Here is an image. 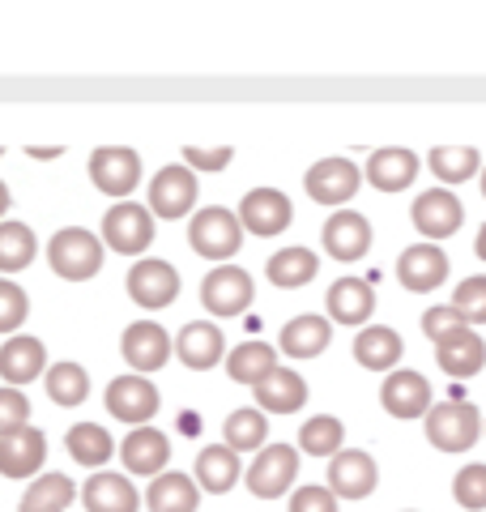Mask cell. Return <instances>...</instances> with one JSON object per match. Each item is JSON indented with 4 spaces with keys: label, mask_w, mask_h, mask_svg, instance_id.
<instances>
[{
    "label": "cell",
    "mask_w": 486,
    "mask_h": 512,
    "mask_svg": "<svg viewBox=\"0 0 486 512\" xmlns=\"http://www.w3.org/2000/svg\"><path fill=\"white\" fill-rule=\"evenodd\" d=\"M482 431H486V423H482Z\"/></svg>",
    "instance_id": "f5cc1de1"
},
{
    "label": "cell",
    "mask_w": 486,
    "mask_h": 512,
    "mask_svg": "<svg viewBox=\"0 0 486 512\" xmlns=\"http://www.w3.org/2000/svg\"><path fill=\"white\" fill-rule=\"evenodd\" d=\"M30 427V397L22 389H0V436H13V431Z\"/></svg>",
    "instance_id": "ee69618b"
},
{
    "label": "cell",
    "mask_w": 486,
    "mask_h": 512,
    "mask_svg": "<svg viewBox=\"0 0 486 512\" xmlns=\"http://www.w3.org/2000/svg\"><path fill=\"white\" fill-rule=\"evenodd\" d=\"M0 376H5L9 389H22V384L47 376V346L30 333L0 342Z\"/></svg>",
    "instance_id": "7402d4cb"
},
{
    "label": "cell",
    "mask_w": 486,
    "mask_h": 512,
    "mask_svg": "<svg viewBox=\"0 0 486 512\" xmlns=\"http://www.w3.org/2000/svg\"><path fill=\"white\" fill-rule=\"evenodd\" d=\"M333 342V320L329 316H312V312H303L295 320H286L282 333H278V350L290 359H316L324 355Z\"/></svg>",
    "instance_id": "d4e9b609"
},
{
    "label": "cell",
    "mask_w": 486,
    "mask_h": 512,
    "mask_svg": "<svg viewBox=\"0 0 486 512\" xmlns=\"http://www.w3.org/2000/svg\"><path fill=\"white\" fill-rule=\"evenodd\" d=\"M9 205H13V197H9V184L0 180V218H5V210H9Z\"/></svg>",
    "instance_id": "f907efd6"
},
{
    "label": "cell",
    "mask_w": 486,
    "mask_h": 512,
    "mask_svg": "<svg viewBox=\"0 0 486 512\" xmlns=\"http://www.w3.org/2000/svg\"><path fill=\"white\" fill-rule=\"evenodd\" d=\"M482 197H486V167H482Z\"/></svg>",
    "instance_id": "816d5d0a"
},
{
    "label": "cell",
    "mask_w": 486,
    "mask_h": 512,
    "mask_svg": "<svg viewBox=\"0 0 486 512\" xmlns=\"http://www.w3.org/2000/svg\"><path fill=\"white\" fill-rule=\"evenodd\" d=\"M90 180L103 197L128 201L141 184V154L133 146H99L90 154Z\"/></svg>",
    "instance_id": "8992f818"
},
{
    "label": "cell",
    "mask_w": 486,
    "mask_h": 512,
    "mask_svg": "<svg viewBox=\"0 0 486 512\" xmlns=\"http://www.w3.org/2000/svg\"><path fill=\"white\" fill-rule=\"evenodd\" d=\"M324 308H329L333 325H350V329H367L371 312H376V291H371L367 278H337L324 295Z\"/></svg>",
    "instance_id": "44dd1931"
},
{
    "label": "cell",
    "mask_w": 486,
    "mask_h": 512,
    "mask_svg": "<svg viewBox=\"0 0 486 512\" xmlns=\"http://www.w3.org/2000/svg\"><path fill=\"white\" fill-rule=\"evenodd\" d=\"M43 461H47V436L39 427L0 436V478H35Z\"/></svg>",
    "instance_id": "603a6c76"
},
{
    "label": "cell",
    "mask_w": 486,
    "mask_h": 512,
    "mask_svg": "<svg viewBox=\"0 0 486 512\" xmlns=\"http://www.w3.org/2000/svg\"><path fill=\"white\" fill-rule=\"evenodd\" d=\"M188 244L205 261H231L243 248V227L235 210H222V205H205V210L192 214L188 222Z\"/></svg>",
    "instance_id": "7a4b0ae2"
},
{
    "label": "cell",
    "mask_w": 486,
    "mask_h": 512,
    "mask_svg": "<svg viewBox=\"0 0 486 512\" xmlns=\"http://www.w3.org/2000/svg\"><path fill=\"white\" fill-rule=\"evenodd\" d=\"M418 154L414 150H405V146H384L367 158V184L376 188V192H405L414 184V175H418Z\"/></svg>",
    "instance_id": "83f0119b"
},
{
    "label": "cell",
    "mask_w": 486,
    "mask_h": 512,
    "mask_svg": "<svg viewBox=\"0 0 486 512\" xmlns=\"http://www.w3.org/2000/svg\"><path fill=\"white\" fill-rule=\"evenodd\" d=\"M376 483H380V466L363 448H342L337 457H329V491L337 500H367Z\"/></svg>",
    "instance_id": "2e32d148"
},
{
    "label": "cell",
    "mask_w": 486,
    "mask_h": 512,
    "mask_svg": "<svg viewBox=\"0 0 486 512\" xmlns=\"http://www.w3.org/2000/svg\"><path fill=\"white\" fill-rule=\"evenodd\" d=\"M26 154H30V158H35V163H56V158H60L64 150H60V146H30Z\"/></svg>",
    "instance_id": "c3c4849f"
},
{
    "label": "cell",
    "mask_w": 486,
    "mask_h": 512,
    "mask_svg": "<svg viewBox=\"0 0 486 512\" xmlns=\"http://www.w3.org/2000/svg\"><path fill=\"white\" fill-rule=\"evenodd\" d=\"M107 410L116 414L120 423L128 427H150V419L158 414V389H154V380L150 376H116L107 384Z\"/></svg>",
    "instance_id": "4fadbf2b"
},
{
    "label": "cell",
    "mask_w": 486,
    "mask_h": 512,
    "mask_svg": "<svg viewBox=\"0 0 486 512\" xmlns=\"http://www.w3.org/2000/svg\"><path fill=\"white\" fill-rule=\"evenodd\" d=\"M295 478H299V448L265 444L248 466V474H243V483H248V491L256 500H278V495H286L295 487Z\"/></svg>",
    "instance_id": "5b68a950"
},
{
    "label": "cell",
    "mask_w": 486,
    "mask_h": 512,
    "mask_svg": "<svg viewBox=\"0 0 486 512\" xmlns=\"http://www.w3.org/2000/svg\"><path fill=\"white\" fill-rule=\"evenodd\" d=\"M448 274H452V265L440 244H414V248H405L397 261V278L405 291H414V295H427L435 286H444Z\"/></svg>",
    "instance_id": "ac0fdd59"
},
{
    "label": "cell",
    "mask_w": 486,
    "mask_h": 512,
    "mask_svg": "<svg viewBox=\"0 0 486 512\" xmlns=\"http://www.w3.org/2000/svg\"><path fill=\"white\" fill-rule=\"evenodd\" d=\"M423 427H427V440L440 448V453H465V448H474L482 436V414L469 402H444V406L427 410Z\"/></svg>",
    "instance_id": "3957f363"
},
{
    "label": "cell",
    "mask_w": 486,
    "mask_h": 512,
    "mask_svg": "<svg viewBox=\"0 0 486 512\" xmlns=\"http://www.w3.org/2000/svg\"><path fill=\"white\" fill-rule=\"evenodd\" d=\"M452 308L461 312V320H465L469 329H474V325H486V274L465 278L457 291H452Z\"/></svg>",
    "instance_id": "60d3db41"
},
{
    "label": "cell",
    "mask_w": 486,
    "mask_h": 512,
    "mask_svg": "<svg viewBox=\"0 0 486 512\" xmlns=\"http://www.w3.org/2000/svg\"><path fill=\"white\" fill-rule=\"evenodd\" d=\"M103 248L120 252V256H141L154 244V214L137 201H120L103 214Z\"/></svg>",
    "instance_id": "277c9868"
},
{
    "label": "cell",
    "mask_w": 486,
    "mask_h": 512,
    "mask_svg": "<svg viewBox=\"0 0 486 512\" xmlns=\"http://www.w3.org/2000/svg\"><path fill=\"white\" fill-rule=\"evenodd\" d=\"M103 239L86 227H64L47 239V265L64 282H90L103 269Z\"/></svg>",
    "instance_id": "6da1fadb"
},
{
    "label": "cell",
    "mask_w": 486,
    "mask_h": 512,
    "mask_svg": "<svg viewBox=\"0 0 486 512\" xmlns=\"http://www.w3.org/2000/svg\"><path fill=\"white\" fill-rule=\"evenodd\" d=\"M435 363H440V372L457 376V380H469L478 376L486 367V342L478 329H457L448 333V338L435 342Z\"/></svg>",
    "instance_id": "cb8c5ba5"
},
{
    "label": "cell",
    "mask_w": 486,
    "mask_h": 512,
    "mask_svg": "<svg viewBox=\"0 0 486 512\" xmlns=\"http://www.w3.org/2000/svg\"><path fill=\"white\" fill-rule=\"evenodd\" d=\"M410 512H414V508H410Z\"/></svg>",
    "instance_id": "11a10c76"
},
{
    "label": "cell",
    "mask_w": 486,
    "mask_h": 512,
    "mask_svg": "<svg viewBox=\"0 0 486 512\" xmlns=\"http://www.w3.org/2000/svg\"><path fill=\"white\" fill-rule=\"evenodd\" d=\"M320 274V256L312 248H282L269 256V282L278 286V291H299Z\"/></svg>",
    "instance_id": "836d02e7"
},
{
    "label": "cell",
    "mask_w": 486,
    "mask_h": 512,
    "mask_svg": "<svg viewBox=\"0 0 486 512\" xmlns=\"http://www.w3.org/2000/svg\"><path fill=\"white\" fill-rule=\"evenodd\" d=\"M235 218H239V227L248 235L273 239V235H282L290 222H295V205H290V197L278 192V188H252V192H243Z\"/></svg>",
    "instance_id": "30bf717a"
},
{
    "label": "cell",
    "mask_w": 486,
    "mask_h": 512,
    "mask_svg": "<svg viewBox=\"0 0 486 512\" xmlns=\"http://www.w3.org/2000/svg\"><path fill=\"white\" fill-rule=\"evenodd\" d=\"M120 350H124V363L133 367V376H150V372H162L175 355V338L158 320H137V325L124 329L120 338Z\"/></svg>",
    "instance_id": "9c48e42d"
},
{
    "label": "cell",
    "mask_w": 486,
    "mask_h": 512,
    "mask_svg": "<svg viewBox=\"0 0 486 512\" xmlns=\"http://www.w3.org/2000/svg\"><path fill=\"white\" fill-rule=\"evenodd\" d=\"M273 372H278V350L269 342H239L231 355H226V376L235 384H248V389H256V384Z\"/></svg>",
    "instance_id": "1f68e13d"
},
{
    "label": "cell",
    "mask_w": 486,
    "mask_h": 512,
    "mask_svg": "<svg viewBox=\"0 0 486 512\" xmlns=\"http://www.w3.org/2000/svg\"><path fill=\"white\" fill-rule=\"evenodd\" d=\"M145 508L150 512H197L201 508V487L192 474H180V470H167L150 478L145 487Z\"/></svg>",
    "instance_id": "f546056e"
},
{
    "label": "cell",
    "mask_w": 486,
    "mask_h": 512,
    "mask_svg": "<svg viewBox=\"0 0 486 512\" xmlns=\"http://www.w3.org/2000/svg\"><path fill=\"white\" fill-rule=\"evenodd\" d=\"M231 158L235 150L231 146H214V150H205V146H184V167L197 175V171H209V175H218L231 167Z\"/></svg>",
    "instance_id": "f6af8a7d"
},
{
    "label": "cell",
    "mask_w": 486,
    "mask_h": 512,
    "mask_svg": "<svg viewBox=\"0 0 486 512\" xmlns=\"http://www.w3.org/2000/svg\"><path fill=\"white\" fill-rule=\"evenodd\" d=\"M124 286H128V299H133L137 308L158 312V308H171L175 295H180V274H175V265L158 261V256H141V261L128 269Z\"/></svg>",
    "instance_id": "8fae6325"
},
{
    "label": "cell",
    "mask_w": 486,
    "mask_h": 512,
    "mask_svg": "<svg viewBox=\"0 0 486 512\" xmlns=\"http://www.w3.org/2000/svg\"><path fill=\"white\" fill-rule=\"evenodd\" d=\"M346 448V427L337 414H312L299 431V453L307 457H337Z\"/></svg>",
    "instance_id": "74e56055"
},
{
    "label": "cell",
    "mask_w": 486,
    "mask_h": 512,
    "mask_svg": "<svg viewBox=\"0 0 486 512\" xmlns=\"http://www.w3.org/2000/svg\"><path fill=\"white\" fill-rule=\"evenodd\" d=\"M474 252H478V261H486V222H482V231L474 239Z\"/></svg>",
    "instance_id": "681fc988"
},
{
    "label": "cell",
    "mask_w": 486,
    "mask_h": 512,
    "mask_svg": "<svg viewBox=\"0 0 486 512\" xmlns=\"http://www.w3.org/2000/svg\"><path fill=\"white\" fill-rule=\"evenodd\" d=\"M77 500V487L73 478L64 474H43L26 487L22 495V512H69V504Z\"/></svg>",
    "instance_id": "f35d334b"
},
{
    "label": "cell",
    "mask_w": 486,
    "mask_h": 512,
    "mask_svg": "<svg viewBox=\"0 0 486 512\" xmlns=\"http://www.w3.org/2000/svg\"><path fill=\"white\" fill-rule=\"evenodd\" d=\"M81 504H86V512H141V491L124 474L99 470L81 487Z\"/></svg>",
    "instance_id": "484cf974"
},
{
    "label": "cell",
    "mask_w": 486,
    "mask_h": 512,
    "mask_svg": "<svg viewBox=\"0 0 486 512\" xmlns=\"http://www.w3.org/2000/svg\"><path fill=\"white\" fill-rule=\"evenodd\" d=\"M252 397H256V410L261 414H295L307 406V380L299 372H290V367H278L273 376L256 384Z\"/></svg>",
    "instance_id": "f1b7e54d"
},
{
    "label": "cell",
    "mask_w": 486,
    "mask_h": 512,
    "mask_svg": "<svg viewBox=\"0 0 486 512\" xmlns=\"http://www.w3.org/2000/svg\"><path fill=\"white\" fill-rule=\"evenodd\" d=\"M222 444L231 453H261L269 444V419L256 406H239L231 419L222 423Z\"/></svg>",
    "instance_id": "e575fe53"
},
{
    "label": "cell",
    "mask_w": 486,
    "mask_h": 512,
    "mask_svg": "<svg viewBox=\"0 0 486 512\" xmlns=\"http://www.w3.org/2000/svg\"><path fill=\"white\" fill-rule=\"evenodd\" d=\"M252 295H256V282L248 269L239 265H218L209 269L205 282H201V308H209V316H239L252 308Z\"/></svg>",
    "instance_id": "52a82bcc"
},
{
    "label": "cell",
    "mask_w": 486,
    "mask_h": 512,
    "mask_svg": "<svg viewBox=\"0 0 486 512\" xmlns=\"http://www.w3.org/2000/svg\"><path fill=\"white\" fill-rule=\"evenodd\" d=\"M337 495L329 487H299L290 495V512H337Z\"/></svg>",
    "instance_id": "7dc6e473"
},
{
    "label": "cell",
    "mask_w": 486,
    "mask_h": 512,
    "mask_svg": "<svg viewBox=\"0 0 486 512\" xmlns=\"http://www.w3.org/2000/svg\"><path fill=\"white\" fill-rule=\"evenodd\" d=\"M120 457H124V470L137 474V478H158L167 474V461H171V440L162 436L158 427H133L128 436L120 440Z\"/></svg>",
    "instance_id": "ffe728a7"
},
{
    "label": "cell",
    "mask_w": 486,
    "mask_h": 512,
    "mask_svg": "<svg viewBox=\"0 0 486 512\" xmlns=\"http://www.w3.org/2000/svg\"><path fill=\"white\" fill-rule=\"evenodd\" d=\"M401 355H405V342H401V333L388 325H367V329H359V338H354V363L376 376L397 372Z\"/></svg>",
    "instance_id": "4316f807"
},
{
    "label": "cell",
    "mask_w": 486,
    "mask_h": 512,
    "mask_svg": "<svg viewBox=\"0 0 486 512\" xmlns=\"http://www.w3.org/2000/svg\"><path fill=\"white\" fill-rule=\"evenodd\" d=\"M0 154H5V150H0Z\"/></svg>",
    "instance_id": "db71d44e"
},
{
    "label": "cell",
    "mask_w": 486,
    "mask_h": 512,
    "mask_svg": "<svg viewBox=\"0 0 486 512\" xmlns=\"http://www.w3.org/2000/svg\"><path fill=\"white\" fill-rule=\"evenodd\" d=\"M324 252L333 256V261H342V265H354V261H363V256L371 252V222L359 214V210H333L329 222H324Z\"/></svg>",
    "instance_id": "e0dca14e"
},
{
    "label": "cell",
    "mask_w": 486,
    "mask_h": 512,
    "mask_svg": "<svg viewBox=\"0 0 486 512\" xmlns=\"http://www.w3.org/2000/svg\"><path fill=\"white\" fill-rule=\"evenodd\" d=\"M64 448H69V457L77 461V466L103 470L120 444L111 440V431L99 427V423H73V427H69V436H64Z\"/></svg>",
    "instance_id": "d6a6232c"
},
{
    "label": "cell",
    "mask_w": 486,
    "mask_h": 512,
    "mask_svg": "<svg viewBox=\"0 0 486 512\" xmlns=\"http://www.w3.org/2000/svg\"><path fill=\"white\" fill-rule=\"evenodd\" d=\"M30 316V295L18 282L0 278V333H18Z\"/></svg>",
    "instance_id": "7bdbcfd3"
},
{
    "label": "cell",
    "mask_w": 486,
    "mask_h": 512,
    "mask_svg": "<svg viewBox=\"0 0 486 512\" xmlns=\"http://www.w3.org/2000/svg\"><path fill=\"white\" fill-rule=\"evenodd\" d=\"M380 406L393 414V419H427V410L435 406L431 380L423 372H414V367H397V372H388L380 384Z\"/></svg>",
    "instance_id": "5bb4252c"
},
{
    "label": "cell",
    "mask_w": 486,
    "mask_h": 512,
    "mask_svg": "<svg viewBox=\"0 0 486 512\" xmlns=\"http://www.w3.org/2000/svg\"><path fill=\"white\" fill-rule=\"evenodd\" d=\"M363 184V167H354L350 158H320V163L303 175V188L316 205H346Z\"/></svg>",
    "instance_id": "9a60e30c"
},
{
    "label": "cell",
    "mask_w": 486,
    "mask_h": 512,
    "mask_svg": "<svg viewBox=\"0 0 486 512\" xmlns=\"http://www.w3.org/2000/svg\"><path fill=\"white\" fill-rule=\"evenodd\" d=\"M175 359H180L188 372H209V367L226 363L222 329L209 325V320H188V325L175 333Z\"/></svg>",
    "instance_id": "d6986e66"
},
{
    "label": "cell",
    "mask_w": 486,
    "mask_h": 512,
    "mask_svg": "<svg viewBox=\"0 0 486 512\" xmlns=\"http://www.w3.org/2000/svg\"><path fill=\"white\" fill-rule=\"evenodd\" d=\"M192 478H197V487H201V491H209V495H226V491H231L239 478H243L239 453H231L226 444H209V448H201Z\"/></svg>",
    "instance_id": "4dcf8cb0"
},
{
    "label": "cell",
    "mask_w": 486,
    "mask_h": 512,
    "mask_svg": "<svg viewBox=\"0 0 486 512\" xmlns=\"http://www.w3.org/2000/svg\"><path fill=\"white\" fill-rule=\"evenodd\" d=\"M197 192H201V184H197V175H192L188 167H162L154 180H150V192H145V210H150L154 218H167V222H175V218H188L192 214V205H197Z\"/></svg>",
    "instance_id": "ba28073f"
},
{
    "label": "cell",
    "mask_w": 486,
    "mask_h": 512,
    "mask_svg": "<svg viewBox=\"0 0 486 512\" xmlns=\"http://www.w3.org/2000/svg\"><path fill=\"white\" fill-rule=\"evenodd\" d=\"M39 239L26 222H0V274H22L35 261Z\"/></svg>",
    "instance_id": "ab89813d"
},
{
    "label": "cell",
    "mask_w": 486,
    "mask_h": 512,
    "mask_svg": "<svg viewBox=\"0 0 486 512\" xmlns=\"http://www.w3.org/2000/svg\"><path fill=\"white\" fill-rule=\"evenodd\" d=\"M452 500H457L465 512H486V466L482 461L465 466L457 478H452Z\"/></svg>",
    "instance_id": "b9f144b4"
},
{
    "label": "cell",
    "mask_w": 486,
    "mask_h": 512,
    "mask_svg": "<svg viewBox=\"0 0 486 512\" xmlns=\"http://www.w3.org/2000/svg\"><path fill=\"white\" fill-rule=\"evenodd\" d=\"M427 167H431L435 180H440V188H452V184L474 180L482 171V154L474 146H435L427 154Z\"/></svg>",
    "instance_id": "d590c367"
},
{
    "label": "cell",
    "mask_w": 486,
    "mask_h": 512,
    "mask_svg": "<svg viewBox=\"0 0 486 512\" xmlns=\"http://www.w3.org/2000/svg\"><path fill=\"white\" fill-rule=\"evenodd\" d=\"M457 329H469V325L461 320V312L452 308V303H440V308L423 312V333L431 342H440V338H448V333H457Z\"/></svg>",
    "instance_id": "bcb514c9"
},
{
    "label": "cell",
    "mask_w": 486,
    "mask_h": 512,
    "mask_svg": "<svg viewBox=\"0 0 486 512\" xmlns=\"http://www.w3.org/2000/svg\"><path fill=\"white\" fill-rule=\"evenodd\" d=\"M43 389H47V397H52L56 406L73 410V406H81L90 397V372L81 363H56V367H47Z\"/></svg>",
    "instance_id": "8d00e7d4"
},
{
    "label": "cell",
    "mask_w": 486,
    "mask_h": 512,
    "mask_svg": "<svg viewBox=\"0 0 486 512\" xmlns=\"http://www.w3.org/2000/svg\"><path fill=\"white\" fill-rule=\"evenodd\" d=\"M410 218H414V231L423 235V244H435V239H448L461 231L465 222V205L457 192L448 188H427L423 197L410 205Z\"/></svg>",
    "instance_id": "7c38bea8"
}]
</instances>
